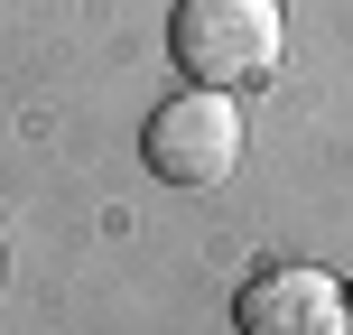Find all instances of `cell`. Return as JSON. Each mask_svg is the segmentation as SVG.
Instances as JSON below:
<instances>
[{
    "label": "cell",
    "instance_id": "cell-1",
    "mask_svg": "<svg viewBox=\"0 0 353 335\" xmlns=\"http://www.w3.org/2000/svg\"><path fill=\"white\" fill-rule=\"evenodd\" d=\"M168 37H176L186 84H205V93H251V84L279 75L288 19H279V0H176Z\"/></svg>",
    "mask_w": 353,
    "mask_h": 335
},
{
    "label": "cell",
    "instance_id": "cell-2",
    "mask_svg": "<svg viewBox=\"0 0 353 335\" xmlns=\"http://www.w3.org/2000/svg\"><path fill=\"white\" fill-rule=\"evenodd\" d=\"M149 177H168V186H223L232 168H242V93H168L159 112H149Z\"/></svg>",
    "mask_w": 353,
    "mask_h": 335
},
{
    "label": "cell",
    "instance_id": "cell-3",
    "mask_svg": "<svg viewBox=\"0 0 353 335\" xmlns=\"http://www.w3.org/2000/svg\"><path fill=\"white\" fill-rule=\"evenodd\" d=\"M232 317H242V335H353V298L325 270L288 261V270H261Z\"/></svg>",
    "mask_w": 353,
    "mask_h": 335
}]
</instances>
